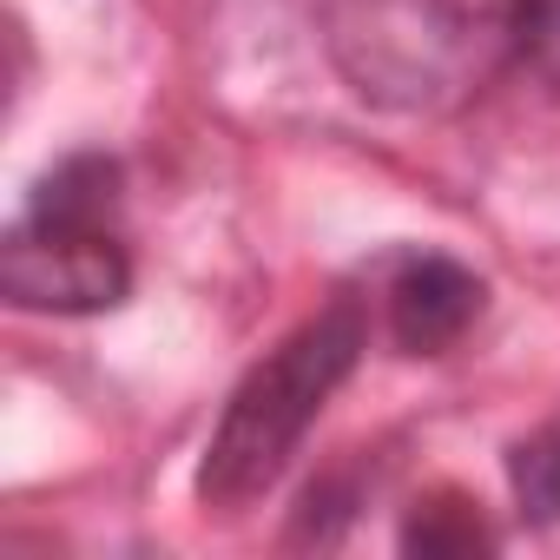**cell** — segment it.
Listing matches in <instances>:
<instances>
[{
  "label": "cell",
  "instance_id": "obj_7",
  "mask_svg": "<svg viewBox=\"0 0 560 560\" xmlns=\"http://www.w3.org/2000/svg\"><path fill=\"white\" fill-rule=\"evenodd\" d=\"M521 60L560 86V0H521Z\"/></svg>",
  "mask_w": 560,
  "mask_h": 560
},
{
  "label": "cell",
  "instance_id": "obj_3",
  "mask_svg": "<svg viewBox=\"0 0 560 560\" xmlns=\"http://www.w3.org/2000/svg\"><path fill=\"white\" fill-rule=\"evenodd\" d=\"M0 284L40 317H100L132 284V250L119 224V165L67 159L47 172L0 244Z\"/></svg>",
  "mask_w": 560,
  "mask_h": 560
},
{
  "label": "cell",
  "instance_id": "obj_5",
  "mask_svg": "<svg viewBox=\"0 0 560 560\" xmlns=\"http://www.w3.org/2000/svg\"><path fill=\"white\" fill-rule=\"evenodd\" d=\"M488 540H494V534H488L481 508L462 501V494L416 501V514H409V527H402V547H409V553H475V547H488Z\"/></svg>",
  "mask_w": 560,
  "mask_h": 560
},
{
  "label": "cell",
  "instance_id": "obj_1",
  "mask_svg": "<svg viewBox=\"0 0 560 560\" xmlns=\"http://www.w3.org/2000/svg\"><path fill=\"white\" fill-rule=\"evenodd\" d=\"M324 47L383 113H462L521 60V0H324Z\"/></svg>",
  "mask_w": 560,
  "mask_h": 560
},
{
  "label": "cell",
  "instance_id": "obj_4",
  "mask_svg": "<svg viewBox=\"0 0 560 560\" xmlns=\"http://www.w3.org/2000/svg\"><path fill=\"white\" fill-rule=\"evenodd\" d=\"M383 311H389V337L409 350V357H442L468 337V324L481 317V277L442 250L429 257H409L389 291H383Z\"/></svg>",
  "mask_w": 560,
  "mask_h": 560
},
{
  "label": "cell",
  "instance_id": "obj_2",
  "mask_svg": "<svg viewBox=\"0 0 560 560\" xmlns=\"http://www.w3.org/2000/svg\"><path fill=\"white\" fill-rule=\"evenodd\" d=\"M363 357V311L343 298L324 317H311L298 337L277 343L224 402L205 468H198V494L205 508H244L264 488H277V475L291 468V455L304 448L311 422L324 416V402L343 389V376Z\"/></svg>",
  "mask_w": 560,
  "mask_h": 560
},
{
  "label": "cell",
  "instance_id": "obj_6",
  "mask_svg": "<svg viewBox=\"0 0 560 560\" xmlns=\"http://www.w3.org/2000/svg\"><path fill=\"white\" fill-rule=\"evenodd\" d=\"M514 494H521V514L560 521V429L514 448Z\"/></svg>",
  "mask_w": 560,
  "mask_h": 560
}]
</instances>
